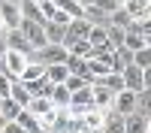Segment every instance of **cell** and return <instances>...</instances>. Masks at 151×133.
Returning <instances> with one entry per match:
<instances>
[{
	"mask_svg": "<svg viewBox=\"0 0 151 133\" xmlns=\"http://www.w3.org/2000/svg\"><path fill=\"white\" fill-rule=\"evenodd\" d=\"M30 64V55H24V52H15V48H6L3 58H0V73H6L9 79H18L24 67Z\"/></svg>",
	"mask_w": 151,
	"mask_h": 133,
	"instance_id": "1",
	"label": "cell"
},
{
	"mask_svg": "<svg viewBox=\"0 0 151 133\" xmlns=\"http://www.w3.org/2000/svg\"><path fill=\"white\" fill-rule=\"evenodd\" d=\"M64 48H67L70 55H76V58H82V60H88V58H91V52H94V48L88 45V40H76V42H67Z\"/></svg>",
	"mask_w": 151,
	"mask_h": 133,
	"instance_id": "25",
	"label": "cell"
},
{
	"mask_svg": "<svg viewBox=\"0 0 151 133\" xmlns=\"http://www.w3.org/2000/svg\"><path fill=\"white\" fill-rule=\"evenodd\" d=\"M121 82H124V91H133V94H139L142 88H148L145 85V70L133 67V64L121 70Z\"/></svg>",
	"mask_w": 151,
	"mask_h": 133,
	"instance_id": "4",
	"label": "cell"
},
{
	"mask_svg": "<svg viewBox=\"0 0 151 133\" xmlns=\"http://www.w3.org/2000/svg\"><path fill=\"white\" fill-rule=\"evenodd\" d=\"M121 45H124V48H130V52H139V48L151 45V40H145V36L133 33V30H124V42H121Z\"/></svg>",
	"mask_w": 151,
	"mask_h": 133,
	"instance_id": "20",
	"label": "cell"
},
{
	"mask_svg": "<svg viewBox=\"0 0 151 133\" xmlns=\"http://www.w3.org/2000/svg\"><path fill=\"white\" fill-rule=\"evenodd\" d=\"M18 112H21V106H18V103H12L9 97H6V100H0V127L9 124V121H15Z\"/></svg>",
	"mask_w": 151,
	"mask_h": 133,
	"instance_id": "14",
	"label": "cell"
},
{
	"mask_svg": "<svg viewBox=\"0 0 151 133\" xmlns=\"http://www.w3.org/2000/svg\"><path fill=\"white\" fill-rule=\"evenodd\" d=\"M67 76H70V73H67L64 64H52V67H45V79L52 82V85H64Z\"/></svg>",
	"mask_w": 151,
	"mask_h": 133,
	"instance_id": "24",
	"label": "cell"
},
{
	"mask_svg": "<svg viewBox=\"0 0 151 133\" xmlns=\"http://www.w3.org/2000/svg\"><path fill=\"white\" fill-rule=\"evenodd\" d=\"M88 30H91V21L88 18H73L67 24V36H64V45L76 42V40H88Z\"/></svg>",
	"mask_w": 151,
	"mask_h": 133,
	"instance_id": "9",
	"label": "cell"
},
{
	"mask_svg": "<svg viewBox=\"0 0 151 133\" xmlns=\"http://www.w3.org/2000/svg\"><path fill=\"white\" fill-rule=\"evenodd\" d=\"M124 133H151V118L139 112L124 115Z\"/></svg>",
	"mask_w": 151,
	"mask_h": 133,
	"instance_id": "8",
	"label": "cell"
},
{
	"mask_svg": "<svg viewBox=\"0 0 151 133\" xmlns=\"http://www.w3.org/2000/svg\"><path fill=\"white\" fill-rule=\"evenodd\" d=\"M42 76H45V67H42V64H36V60H30V64L24 67V73L18 76V82H24V85H27V82H36V79H42Z\"/></svg>",
	"mask_w": 151,
	"mask_h": 133,
	"instance_id": "21",
	"label": "cell"
},
{
	"mask_svg": "<svg viewBox=\"0 0 151 133\" xmlns=\"http://www.w3.org/2000/svg\"><path fill=\"white\" fill-rule=\"evenodd\" d=\"M0 33H6V27H3V21H0Z\"/></svg>",
	"mask_w": 151,
	"mask_h": 133,
	"instance_id": "34",
	"label": "cell"
},
{
	"mask_svg": "<svg viewBox=\"0 0 151 133\" xmlns=\"http://www.w3.org/2000/svg\"><path fill=\"white\" fill-rule=\"evenodd\" d=\"M88 82H82V79H76V76H67V82H64V88L73 94V91H79V88H85Z\"/></svg>",
	"mask_w": 151,
	"mask_h": 133,
	"instance_id": "31",
	"label": "cell"
},
{
	"mask_svg": "<svg viewBox=\"0 0 151 133\" xmlns=\"http://www.w3.org/2000/svg\"><path fill=\"white\" fill-rule=\"evenodd\" d=\"M112 112H118V115H130L136 112V94L133 91H118L115 97H112Z\"/></svg>",
	"mask_w": 151,
	"mask_h": 133,
	"instance_id": "7",
	"label": "cell"
},
{
	"mask_svg": "<svg viewBox=\"0 0 151 133\" xmlns=\"http://www.w3.org/2000/svg\"><path fill=\"white\" fill-rule=\"evenodd\" d=\"M15 124L21 127V130H27V133H42V127H40V121H36L27 109H21L18 112V118H15Z\"/></svg>",
	"mask_w": 151,
	"mask_h": 133,
	"instance_id": "18",
	"label": "cell"
},
{
	"mask_svg": "<svg viewBox=\"0 0 151 133\" xmlns=\"http://www.w3.org/2000/svg\"><path fill=\"white\" fill-rule=\"evenodd\" d=\"M3 52H6V40H3V33H0V58H3Z\"/></svg>",
	"mask_w": 151,
	"mask_h": 133,
	"instance_id": "32",
	"label": "cell"
},
{
	"mask_svg": "<svg viewBox=\"0 0 151 133\" xmlns=\"http://www.w3.org/2000/svg\"><path fill=\"white\" fill-rule=\"evenodd\" d=\"M112 97H115V94H112L109 88H103V82H100V79L91 82V100H94L97 109H109V106H112Z\"/></svg>",
	"mask_w": 151,
	"mask_h": 133,
	"instance_id": "10",
	"label": "cell"
},
{
	"mask_svg": "<svg viewBox=\"0 0 151 133\" xmlns=\"http://www.w3.org/2000/svg\"><path fill=\"white\" fill-rule=\"evenodd\" d=\"M18 33L24 36V42L30 45V55H33V52H40L42 45H48V42H45V30H42V24H33V21H24V18H21Z\"/></svg>",
	"mask_w": 151,
	"mask_h": 133,
	"instance_id": "3",
	"label": "cell"
},
{
	"mask_svg": "<svg viewBox=\"0 0 151 133\" xmlns=\"http://www.w3.org/2000/svg\"><path fill=\"white\" fill-rule=\"evenodd\" d=\"M18 9H21V18H24V21L45 24V15L40 12V6H36V3H30V0H21V3H18Z\"/></svg>",
	"mask_w": 151,
	"mask_h": 133,
	"instance_id": "13",
	"label": "cell"
},
{
	"mask_svg": "<svg viewBox=\"0 0 151 133\" xmlns=\"http://www.w3.org/2000/svg\"><path fill=\"white\" fill-rule=\"evenodd\" d=\"M94 6H97V9H100V12H103V15L109 18V15H112V12H115L121 3H118V0H94Z\"/></svg>",
	"mask_w": 151,
	"mask_h": 133,
	"instance_id": "29",
	"label": "cell"
},
{
	"mask_svg": "<svg viewBox=\"0 0 151 133\" xmlns=\"http://www.w3.org/2000/svg\"><path fill=\"white\" fill-rule=\"evenodd\" d=\"M9 100H12V103H18L21 109L30 103V94H27V88H24V82H18V79L12 82V88H9Z\"/></svg>",
	"mask_w": 151,
	"mask_h": 133,
	"instance_id": "17",
	"label": "cell"
},
{
	"mask_svg": "<svg viewBox=\"0 0 151 133\" xmlns=\"http://www.w3.org/2000/svg\"><path fill=\"white\" fill-rule=\"evenodd\" d=\"M3 40H6V48H15V52L30 55V45L24 42V36L18 33V27H15V30H6V33H3Z\"/></svg>",
	"mask_w": 151,
	"mask_h": 133,
	"instance_id": "16",
	"label": "cell"
},
{
	"mask_svg": "<svg viewBox=\"0 0 151 133\" xmlns=\"http://www.w3.org/2000/svg\"><path fill=\"white\" fill-rule=\"evenodd\" d=\"M100 82H103V88H109L112 94H118V91H124V82H121V73H106V76L100 79Z\"/></svg>",
	"mask_w": 151,
	"mask_h": 133,
	"instance_id": "28",
	"label": "cell"
},
{
	"mask_svg": "<svg viewBox=\"0 0 151 133\" xmlns=\"http://www.w3.org/2000/svg\"><path fill=\"white\" fill-rule=\"evenodd\" d=\"M12 82H15V79H9L6 73H0V100H6V97H9V88H12Z\"/></svg>",
	"mask_w": 151,
	"mask_h": 133,
	"instance_id": "30",
	"label": "cell"
},
{
	"mask_svg": "<svg viewBox=\"0 0 151 133\" xmlns=\"http://www.w3.org/2000/svg\"><path fill=\"white\" fill-rule=\"evenodd\" d=\"M130 21H133V18H130V15H127V12H124L121 6H118V9H115V12H112V15L106 18V24H109V27H121V30H127V27H130Z\"/></svg>",
	"mask_w": 151,
	"mask_h": 133,
	"instance_id": "26",
	"label": "cell"
},
{
	"mask_svg": "<svg viewBox=\"0 0 151 133\" xmlns=\"http://www.w3.org/2000/svg\"><path fill=\"white\" fill-rule=\"evenodd\" d=\"M103 115H106V109H97V106L85 109V112L79 115L82 130H85V133H100V127H103Z\"/></svg>",
	"mask_w": 151,
	"mask_h": 133,
	"instance_id": "6",
	"label": "cell"
},
{
	"mask_svg": "<svg viewBox=\"0 0 151 133\" xmlns=\"http://www.w3.org/2000/svg\"><path fill=\"white\" fill-rule=\"evenodd\" d=\"M24 109H27L33 118H42L48 109H52V103H48V97H30V103L24 106Z\"/></svg>",
	"mask_w": 151,
	"mask_h": 133,
	"instance_id": "19",
	"label": "cell"
},
{
	"mask_svg": "<svg viewBox=\"0 0 151 133\" xmlns=\"http://www.w3.org/2000/svg\"><path fill=\"white\" fill-rule=\"evenodd\" d=\"M0 21H3L6 30H15L21 24V9L15 0H0Z\"/></svg>",
	"mask_w": 151,
	"mask_h": 133,
	"instance_id": "5",
	"label": "cell"
},
{
	"mask_svg": "<svg viewBox=\"0 0 151 133\" xmlns=\"http://www.w3.org/2000/svg\"><path fill=\"white\" fill-rule=\"evenodd\" d=\"M67 55H70V52H67L60 42H48V45L40 48V52H33L30 60H36V64H42V67H52V64H64Z\"/></svg>",
	"mask_w": 151,
	"mask_h": 133,
	"instance_id": "2",
	"label": "cell"
},
{
	"mask_svg": "<svg viewBox=\"0 0 151 133\" xmlns=\"http://www.w3.org/2000/svg\"><path fill=\"white\" fill-rule=\"evenodd\" d=\"M24 88H27L30 97H48V94H52V82L42 76V79H36V82H27Z\"/></svg>",
	"mask_w": 151,
	"mask_h": 133,
	"instance_id": "22",
	"label": "cell"
},
{
	"mask_svg": "<svg viewBox=\"0 0 151 133\" xmlns=\"http://www.w3.org/2000/svg\"><path fill=\"white\" fill-rule=\"evenodd\" d=\"M42 30H45V42H60V45H64L67 27H60V24H52V21H45V24H42Z\"/></svg>",
	"mask_w": 151,
	"mask_h": 133,
	"instance_id": "23",
	"label": "cell"
},
{
	"mask_svg": "<svg viewBox=\"0 0 151 133\" xmlns=\"http://www.w3.org/2000/svg\"><path fill=\"white\" fill-rule=\"evenodd\" d=\"M48 103H52L55 109H67V106H70V91L64 88V85H52V94H48Z\"/></svg>",
	"mask_w": 151,
	"mask_h": 133,
	"instance_id": "15",
	"label": "cell"
},
{
	"mask_svg": "<svg viewBox=\"0 0 151 133\" xmlns=\"http://www.w3.org/2000/svg\"><path fill=\"white\" fill-rule=\"evenodd\" d=\"M100 133H124V115H118V112H112V109H106Z\"/></svg>",
	"mask_w": 151,
	"mask_h": 133,
	"instance_id": "12",
	"label": "cell"
},
{
	"mask_svg": "<svg viewBox=\"0 0 151 133\" xmlns=\"http://www.w3.org/2000/svg\"><path fill=\"white\" fill-rule=\"evenodd\" d=\"M133 67H139V70H151V45L139 48V52H133Z\"/></svg>",
	"mask_w": 151,
	"mask_h": 133,
	"instance_id": "27",
	"label": "cell"
},
{
	"mask_svg": "<svg viewBox=\"0 0 151 133\" xmlns=\"http://www.w3.org/2000/svg\"><path fill=\"white\" fill-rule=\"evenodd\" d=\"M121 9L130 18H151V0H124Z\"/></svg>",
	"mask_w": 151,
	"mask_h": 133,
	"instance_id": "11",
	"label": "cell"
},
{
	"mask_svg": "<svg viewBox=\"0 0 151 133\" xmlns=\"http://www.w3.org/2000/svg\"><path fill=\"white\" fill-rule=\"evenodd\" d=\"M30 3H36V6H42V3H45V0H30Z\"/></svg>",
	"mask_w": 151,
	"mask_h": 133,
	"instance_id": "33",
	"label": "cell"
}]
</instances>
